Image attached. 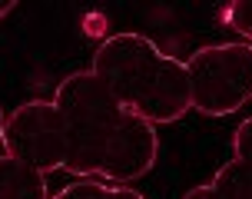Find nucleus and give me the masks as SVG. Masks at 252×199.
Returning a JSON list of instances; mask_svg holds the SVG:
<instances>
[{"label": "nucleus", "instance_id": "4", "mask_svg": "<svg viewBox=\"0 0 252 199\" xmlns=\"http://www.w3.org/2000/svg\"><path fill=\"white\" fill-rule=\"evenodd\" d=\"M3 156L50 176L66 166V133L53 100H27L3 123Z\"/></svg>", "mask_w": 252, "mask_h": 199}, {"label": "nucleus", "instance_id": "11", "mask_svg": "<svg viewBox=\"0 0 252 199\" xmlns=\"http://www.w3.org/2000/svg\"><path fill=\"white\" fill-rule=\"evenodd\" d=\"M3 123H7V113H3V106H0V139H3Z\"/></svg>", "mask_w": 252, "mask_h": 199}, {"label": "nucleus", "instance_id": "2", "mask_svg": "<svg viewBox=\"0 0 252 199\" xmlns=\"http://www.w3.org/2000/svg\"><path fill=\"white\" fill-rule=\"evenodd\" d=\"M93 73L120 106L153 126L183 120L189 106L186 60L169 57L143 33H113L93 53Z\"/></svg>", "mask_w": 252, "mask_h": 199}, {"label": "nucleus", "instance_id": "7", "mask_svg": "<svg viewBox=\"0 0 252 199\" xmlns=\"http://www.w3.org/2000/svg\"><path fill=\"white\" fill-rule=\"evenodd\" d=\"M213 186L222 189L229 199H252V166L239 160L222 163L213 176Z\"/></svg>", "mask_w": 252, "mask_h": 199}, {"label": "nucleus", "instance_id": "9", "mask_svg": "<svg viewBox=\"0 0 252 199\" xmlns=\"http://www.w3.org/2000/svg\"><path fill=\"white\" fill-rule=\"evenodd\" d=\"M183 199H229L222 189H216L213 183H202V186H192Z\"/></svg>", "mask_w": 252, "mask_h": 199}, {"label": "nucleus", "instance_id": "10", "mask_svg": "<svg viewBox=\"0 0 252 199\" xmlns=\"http://www.w3.org/2000/svg\"><path fill=\"white\" fill-rule=\"evenodd\" d=\"M7 13H13V3H0V20H3Z\"/></svg>", "mask_w": 252, "mask_h": 199}, {"label": "nucleus", "instance_id": "6", "mask_svg": "<svg viewBox=\"0 0 252 199\" xmlns=\"http://www.w3.org/2000/svg\"><path fill=\"white\" fill-rule=\"evenodd\" d=\"M50 199H146L133 186H113V183H100V179H73L70 186H63Z\"/></svg>", "mask_w": 252, "mask_h": 199}, {"label": "nucleus", "instance_id": "8", "mask_svg": "<svg viewBox=\"0 0 252 199\" xmlns=\"http://www.w3.org/2000/svg\"><path fill=\"white\" fill-rule=\"evenodd\" d=\"M226 24L249 43L252 40V0H236V3L226 10Z\"/></svg>", "mask_w": 252, "mask_h": 199}, {"label": "nucleus", "instance_id": "5", "mask_svg": "<svg viewBox=\"0 0 252 199\" xmlns=\"http://www.w3.org/2000/svg\"><path fill=\"white\" fill-rule=\"evenodd\" d=\"M0 199H50L47 176L10 156H0Z\"/></svg>", "mask_w": 252, "mask_h": 199}, {"label": "nucleus", "instance_id": "3", "mask_svg": "<svg viewBox=\"0 0 252 199\" xmlns=\"http://www.w3.org/2000/svg\"><path fill=\"white\" fill-rule=\"evenodd\" d=\"M189 106L202 116H232L252 103V43H206L186 60Z\"/></svg>", "mask_w": 252, "mask_h": 199}, {"label": "nucleus", "instance_id": "1", "mask_svg": "<svg viewBox=\"0 0 252 199\" xmlns=\"http://www.w3.org/2000/svg\"><path fill=\"white\" fill-rule=\"evenodd\" d=\"M53 106L66 133V173L129 186L159 160L156 126L116 103L93 70H76L53 93Z\"/></svg>", "mask_w": 252, "mask_h": 199}]
</instances>
